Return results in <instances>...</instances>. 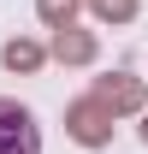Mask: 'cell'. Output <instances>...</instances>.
<instances>
[{"label":"cell","mask_w":148,"mask_h":154,"mask_svg":"<svg viewBox=\"0 0 148 154\" xmlns=\"http://www.w3.org/2000/svg\"><path fill=\"white\" fill-rule=\"evenodd\" d=\"M0 154H42V125L18 101H0Z\"/></svg>","instance_id":"cell-1"}]
</instances>
